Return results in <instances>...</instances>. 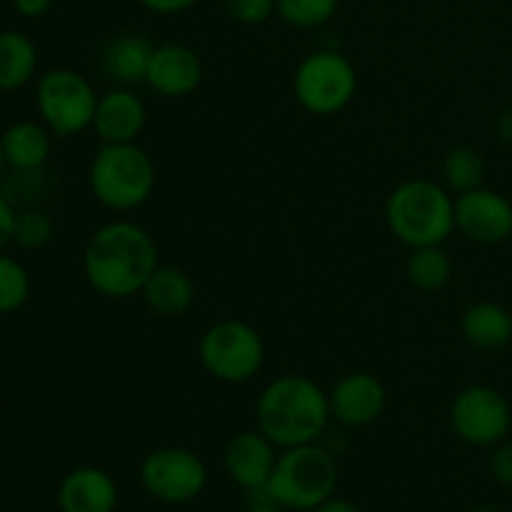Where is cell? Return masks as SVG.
Instances as JSON below:
<instances>
[{"mask_svg":"<svg viewBox=\"0 0 512 512\" xmlns=\"http://www.w3.org/2000/svg\"><path fill=\"white\" fill-rule=\"evenodd\" d=\"M258 430L280 450L318 443L328 430V393L308 375H278L255 400Z\"/></svg>","mask_w":512,"mask_h":512,"instance_id":"7a4b0ae2","label":"cell"},{"mask_svg":"<svg viewBox=\"0 0 512 512\" xmlns=\"http://www.w3.org/2000/svg\"><path fill=\"white\" fill-rule=\"evenodd\" d=\"M455 233L478 245L505 243L512 235V203L485 185L455 195Z\"/></svg>","mask_w":512,"mask_h":512,"instance_id":"8fae6325","label":"cell"},{"mask_svg":"<svg viewBox=\"0 0 512 512\" xmlns=\"http://www.w3.org/2000/svg\"><path fill=\"white\" fill-rule=\"evenodd\" d=\"M385 403H388L385 385L380 383L378 375L365 373V370L343 375L328 390L330 418L350 430L373 425L383 415Z\"/></svg>","mask_w":512,"mask_h":512,"instance_id":"4fadbf2b","label":"cell"},{"mask_svg":"<svg viewBox=\"0 0 512 512\" xmlns=\"http://www.w3.org/2000/svg\"><path fill=\"white\" fill-rule=\"evenodd\" d=\"M55 225L48 213L38 208H25L15 213L13 243L23 250H40L53 240Z\"/></svg>","mask_w":512,"mask_h":512,"instance_id":"484cf974","label":"cell"},{"mask_svg":"<svg viewBox=\"0 0 512 512\" xmlns=\"http://www.w3.org/2000/svg\"><path fill=\"white\" fill-rule=\"evenodd\" d=\"M245 512H283V508H280L275 500H270L268 495H253L250 498V505L245 508Z\"/></svg>","mask_w":512,"mask_h":512,"instance_id":"d6a6232c","label":"cell"},{"mask_svg":"<svg viewBox=\"0 0 512 512\" xmlns=\"http://www.w3.org/2000/svg\"><path fill=\"white\" fill-rule=\"evenodd\" d=\"M30 298V275L20 260L0 253V315L18 313Z\"/></svg>","mask_w":512,"mask_h":512,"instance_id":"d4e9b609","label":"cell"},{"mask_svg":"<svg viewBox=\"0 0 512 512\" xmlns=\"http://www.w3.org/2000/svg\"><path fill=\"white\" fill-rule=\"evenodd\" d=\"M460 333L475 350H503L512 343V313L493 300L473 303L460 318Z\"/></svg>","mask_w":512,"mask_h":512,"instance_id":"d6986e66","label":"cell"},{"mask_svg":"<svg viewBox=\"0 0 512 512\" xmlns=\"http://www.w3.org/2000/svg\"><path fill=\"white\" fill-rule=\"evenodd\" d=\"M15 213H18V210L13 208V203H10L5 195H0V253L13 243Z\"/></svg>","mask_w":512,"mask_h":512,"instance_id":"f546056e","label":"cell"},{"mask_svg":"<svg viewBox=\"0 0 512 512\" xmlns=\"http://www.w3.org/2000/svg\"><path fill=\"white\" fill-rule=\"evenodd\" d=\"M140 485L150 498L165 505L193 503L208 485V468L203 460L180 445H163L150 450L138 468Z\"/></svg>","mask_w":512,"mask_h":512,"instance_id":"9c48e42d","label":"cell"},{"mask_svg":"<svg viewBox=\"0 0 512 512\" xmlns=\"http://www.w3.org/2000/svg\"><path fill=\"white\" fill-rule=\"evenodd\" d=\"M55 500L60 512H115L120 493L108 470L83 465L60 480Z\"/></svg>","mask_w":512,"mask_h":512,"instance_id":"2e32d148","label":"cell"},{"mask_svg":"<svg viewBox=\"0 0 512 512\" xmlns=\"http://www.w3.org/2000/svg\"><path fill=\"white\" fill-rule=\"evenodd\" d=\"M453 258L443 245H425V248L410 250V258L405 263V275L410 285L423 293H438L453 280Z\"/></svg>","mask_w":512,"mask_h":512,"instance_id":"7402d4cb","label":"cell"},{"mask_svg":"<svg viewBox=\"0 0 512 512\" xmlns=\"http://www.w3.org/2000/svg\"><path fill=\"white\" fill-rule=\"evenodd\" d=\"M340 0H275V15L298 30L323 28L338 13Z\"/></svg>","mask_w":512,"mask_h":512,"instance_id":"cb8c5ba5","label":"cell"},{"mask_svg":"<svg viewBox=\"0 0 512 512\" xmlns=\"http://www.w3.org/2000/svg\"><path fill=\"white\" fill-rule=\"evenodd\" d=\"M145 308L158 318H180L195 303V283L183 268L158 265L140 290Z\"/></svg>","mask_w":512,"mask_h":512,"instance_id":"e0dca14e","label":"cell"},{"mask_svg":"<svg viewBox=\"0 0 512 512\" xmlns=\"http://www.w3.org/2000/svg\"><path fill=\"white\" fill-rule=\"evenodd\" d=\"M158 265V243L133 220H110L100 225L83 250L85 280L95 293L110 300L140 295Z\"/></svg>","mask_w":512,"mask_h":512,"instance_id":"6da1fadb","label":"cell"},{"mask_svg":"<svg viewBox=\"0 0 512 512\" xmlns=\"http://www.w3.org/2000/svg\"><path fill=\"white\" fill-rule=\"evenodd\" d=\"M148 123L145 100L133 88L115 85L98 98L93 130L100 143H135Z\"/></svg>","mask_w":512,"mask_h":512,"instance_id":"9a60e30c","label":"cell"},{"mask_svg":"<svg viewBox=\"0 0 512 512\" xmlns=\"http://www.w3.org/2000/svg\"><path fill=\"white\" fill-rule=\"evenodd\" d=\"M38 73V48L23 30L0 33V93L25 88Z\"/></svg>","mask_w":512,"mask_h":512,"instance_id":"44dd1931","label":"cell"},{"mask_svg":"<svg viewBox=\"0 0 512 512\" xmlns=\"http://www.w3.org/2000/svg\"><path fill=\"white\" fill-rule=\"evenodd\" d=\"M468 512H500V510L493 508V505H475V508H470Z\"/></svg>","mask_w":512,"mask_h":512,"instance_id":"836d02e7","label":"cell"},{"mask_svg":"<svg viewBox=\"0 0 512 512\" xmlns=\"http://www.w3.org/2000/svg\"><path fill=\"white\" fill-rule=\"evenodd\" d=\"M5 165L18 173H33L43 168L53 148V133L35 120H18L0 133Z\"/></svg>","mask_w":512,"mask_h":512,"instance_id":"ac0fdd59","label":"cell"},{"mask_svg":"<svg viewBox=\"0 0 512 512\" xmlns=\"http://www.w3.org/2000/svg\"><path fill=\"white\" fill-rule=\"evenodd\" d=\"M135 3L155 15H180L185 10L195 8L200 0H135Z\"/></svg>","mask_w":512,"mask_h":512,"instance_id":"f1b7e54d","label":"cell"},{"mask_svg":"<svg viewBox=\"0 0 512 512\" xmlns=\"http://www.w3.org/2000/svg\"><path fill=\"white\" fill-rule=\"evenodd\" d=\"M293 95L310 115H338L358 95V70L338 50H313L298 63Z\"/></svg>","mask_w":512,"mask_h":512,"instance_id":"8992f818","label":"cell"},{"mask_svg":"<svg viewBox=\"0 0 512 512\" xmlns=\"http://www.w3.org/2000/svg\"><path fill=\"white\" fill-rule=\"evenodd\" d=\"M385 223L410 250L443 245L455 233V195L435 180H405L385 200Z\"/></svg>","mask_w":512,"mask_h":512,"instance_id":"3957f363","label":"cell"},{"mask_svg":"<svg viewBox=\"0 0 512 512\" xmlns=\"http://www.w3.org/2000/svg\"><path fill=\"white\" fill-rule=\"evenodd\" d=\"M453 433L473 448H495L508 440L512 408L503 393L490 385H468L453 398L448 410Z\"/></svg>","mask_w":512,"mask_h":512,"instance_id":"30bf717a","label":"cell"},{"mask_svg":"<svg viewBox=\"0 0 512 512\" xmlns=\"http://www.w3.org/2000/svg\"><path fill=\"white\" fill-rule=\"evenodd\" d=\"M158 173L138 143H103L88 168L90 193L113 213H130L153 195Z\"/></svg>","mask_w":512,"mask_h":512,"instance_id":"277c9868","label":"cell"},{"mask_svg":"<svg viewBox=\"0 0 512 512\" xmlns=\"http://www.w3.org/2000/svg\"><path fill=\"white\" fill-rule=\"evenodd\" d=\"M13 8L23 18H43L53 8V0H13Z\"/></svg>","mask_w":512,"mask_h":512,"instance_id":"4dcf8cb0","label":"cell"},{"mask_svg":"<svg viewBox=\"0 0 512 512\" xmlns=\"http://www.w3.org/2000/svg\"><path fill=\"white\" fill-rule=\"evenodd\" d=\"M98 98L93 83L73 68H53L35 85V108L40 123L53 138H73L93 128Z\"/></svg>","mask_w":512,"mask_h":512,"instance_id":"ba28073f","label":"cell"},{"mask_svg":"<svg viewBox=\"0 0 512 512\" xmlns=\"http://www.w3.org/2000/svg\"><path fill=\"white\" fill-rule=\"evenodd\" d=\"M313 512H360V508L353 503V500L338 498V495H333V498L325 500V503L318 505V508H315Z\"/></svg>","mask_w":512,"mask_h":512,"instance_id":"1f68e13d","label":"cell"},{"mask_svg":"<svg viewBox=\"0 0 512 512\" xmlns=\"http://www.w3.org/2000/svg\"><path fill=\"white\" fill-rule=\"evenodd\" d=\"M278 455V445L265 438L260 430H240L228 440L223 450L225 473L250 498L263 495L275 463H278Z\"/></svg>","mask_w":512,"mask_h":512,"instance_id":"7c38bea8","label":"cell"},{"mask_svg":"<svg viewBox=\"0 0 512 512\" xmlns=\"http://www.w3.org/2000/svg\"><path fill=\"white\" fill-rule=\"evenodd\" d=\"M228 13L243 25H263L275 15V0H228Z\"/></svg>","mask_w":512,"mask_h":512,"instance_id":"4316f807","label":"cell"},{"mask_svg":"<svg viewBox=\"0 0 512 512\" xmlns=\"http://www.w3.org/2000/svg\"><path fill=\"white\" fill-rule=\"evenodd\" d=\"M198 358L210 378L228 385L248 383L265 365L263 335L245 320H218L200 335Z\"/></svg>","mask_w":512,"mask_h":512,"instance_id":"52a82bcc","label":"cell"},{"mask_svg":"<svg viewBox=\"0 0 512 512\" xmlns=\"http://www.w3.org/2000/svg\"><path fill=\"white\" fill-rule=\"evenodd\" d=\"M155 45L138 33L115 35L103 48V70L115 85L133 88L145 83Z\"/></svg>","mask_w":512,"mask_h":512,"instance_id":"ffe728a7","label":"cell"},{"mask_svg":"<svg viewBox=\"0 0 512 512\" xmlns=\"http://www.w3.org/2000/svg\"><path fill=\"white\" fill-rule=\"evenodd\" d=\"M490 475L505 488H512V440H503L490 453Z\"/></svg>","mask_w":512,"mask_h":512,"instance_id":"83f0119b","label":"cell"},{"mask_svg":"<svg viewBox=\"0 0 512 512\" xmlns=\"http://www.w3.org/2000/svg\"><path fill=\"white\" fill-rule=\"evenodd\" d=\"M5 170V155H3V143H0V175H3Z\"/></svg>","mask_w":512,"mask_h":512,"instance_id":"e575fe53","label":"cell"},{"mask_svg":"<svg viewBox=\"0 0 512 512\" xmlns=\"http://www.w3.org/2000/svg\"><path fill=\"white\" fill-rule=\"evenodd\" d=\"M203 83V60L183 43L155 45L145 85L160 98H188Z\"/></svg>","mask_w":512,"mask_h":512,"instance_id":"5bb4252c","label":"cell"},{"mask_svg":"<svg viewBox=\"0 0 512 512\" xmlns=\"http://www.w3.org/2000/svg\"><path fill=\"white\" fill-rule=\"evenodd\" d=\"M445 188L453 195L470 193L475 188H483L485 183V158L473 145H458L448 150L443 160Z\"/></svg>","mask_w":512,"mask_h":512,"instance_id":"603a6c76","label":"cell"},{"mask_svg":"<svg viewBox=\"0 0 512 512\" xmlns=\"http://www.w3.org/2000/svg\"><path fill=\"white\" fill-rule=\"evenodd\" d=\"M338 460L320 443L280 450L265 495L283 510L313 512L338 488Z\"/></svg>","mask_w":512,"mask_h":512,"instance_id":"5b68a950","label":"cell"}]
</instances>
